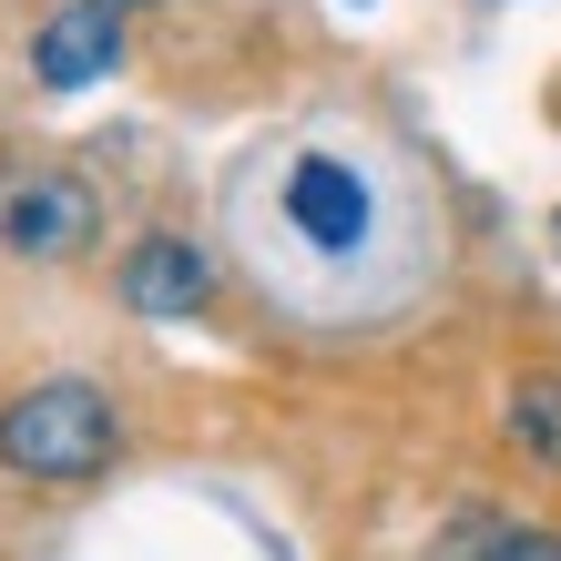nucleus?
I'll return each instance as SVG.
<instances>
[{"mask_svg":"<svg viewBox=\"0 0 561 561\" xmlns=\"http://www.w3.org/2000/svg\"><path fill=\"white\" fill-rule=\"evenodd\" d=\"M245 236L266 255V276L286 296H317V307H357L399 276V184H388L378 153L357 144H286L255 163L245 184Z\"/></svg>","mask_w":561,"mask_h":561,"instance_id":"f257e3e1","label":"nucleus"},{"mask_svg":"<svg viewBox=\"0 0 561 561\" xmlns=\"http://www.w3.org/2000/svg\"><path fill=\"white\" fill-rule=\"evenodd\" d=\"M123 449V419L92 378H42L0 409V470L21 480H92Z\"/></svg>","mask_w":561,"mask_h":561,"instance_id":"f03ea898","label":"nucleus"},{"mask_svg":"<svg viewBox=\"0 0 561 561\" xmlns=\"http://www.w3.org/2000/svg\"><path fill=\"white\" fill-rule=\"evenodd\" d=\"M92 236H103L92 184H72V174H21V184H0V245H11V255L61 266V255H82Z\"/></svg>","mask_w":561,"mask_h":561,"instance_id":"7ed1b4c3","label":"nucleus"},{"mask_svg":"<svg viewBox=\"0 0 561 561\" xmlns=\"http://www.w3.org/2000/svg\"><path fill=\"white\" fill-rule=\"evenodd\" d=\"M113 61H123V11H113V0H72V11L42 21V42H31V72H42L51 92L103 82Z\"/></svg>","mask_w":561,"mask_h":561,"instance_id":"20e7f679","label":"nucleus"},{"mask_svg":"<svg viewBox=\"0 0 561 561\" xmlns=\"http://www.w3.org/2000/svg\"><path fill=\"white\" fill-rule=\"evenodd\" d=\"M205 296H215L205 245H184V236H144L134 255H123V307H134V317H194Z\"/></svg>","mask_w":561,"mask_h":561,"instance_id":"39448f33","label":"nucleus"},{"mask_svg":"<svg viewBox=\"0 0 561 561\" xmlns=\"http://www.w3.org/2000/svg\"><path fill=\"white\" fill-rule=\"evenodd\" d=\"M511 439L541 459V470H561V378H531L511 399Z\"/></svg>","mask_w":561,"mask_h":561,"instance_id":"423d86ee","label":"nucleus"},{"mask_svg":"<svg viewBox=\"0 0 561 561\" xmlns=\"http://www.w3.org/2000/svg\"><path fill=\"white\" fill-rule=\"evenodd\" d=\"M480 561H561V531H501L480 541Z\"/></svg>","mask_w":561,"mask_h":561,"instance_id":"0eeeda50","label":"nucleus"},{"mask_svg":"<svg viewBox=\"0 0 561 561\" xmlns=\"http://www.w3.org/2000/svg\"><path fill=\"white\" fill-rule=\"evenodd\" d=\"M113 11H134V0H113Z\"/></svg>","mask_w":561,"mask_h":561,"instance_id":"6e6552de","label":"nucleus"}]
</instances>
